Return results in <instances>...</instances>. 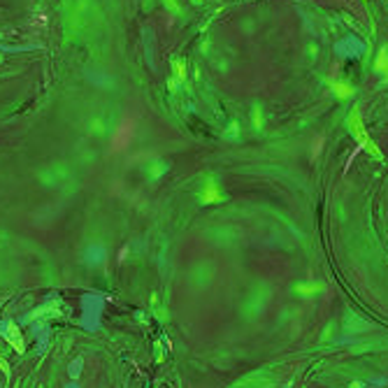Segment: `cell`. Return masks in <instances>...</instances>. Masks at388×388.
<instances>
[{
    "label": "cell",
    "mask_w": 388,
    "mask_h": 388,
    "mask_svg": "<svg viewBox=\"0 0 388 388\" xmlns=\"http://www.w3.org/2000/svg\"><path fill=\"white\" fill-rule=\"evenodd\" d=\"M132 137H135V119L132 116H121V121L116 124L112 132V151H124L130 147Z\"/></svg>",
    "instance_id": "obj_1"
},
{
    "label": "cell",
    "mask_w": 388,
    "mask_h": 388,
    "mask_svg": "<svg viewBox=\"0 0 388 388\" xmlns=\"http://www.w3.org/2000/svg\"><path fill=\"white\" fill-rule=\"evenodd\" d=\"M349 126H351V135L358 140V149L370 151V154H374L377 158H381V151L377 149V144L370 140V135H367L365 126H362V119H361V112H358V109H353V114L349 116Z\"/></svg>",
    "instance_id": "obj_2"
},
{
    "label": "cell",
    "mask_w": 388,
    "mask_h": 388,
    "mask_svg": "<svg viewBox=\"0 0 388 388\" xmlns=\"http://www.w3.org/2000/svg\"><path fill=\"white\" fill-rule=\"evenodd\" d=\"M5 339L9 342V346L14 349V351L24 353L26 351V342H24V337H21V333H19V328L14 326V323H5Z\"/></svg>",
    "instance_id": "obj_3"
},
{
    "label": "cell",
    "mask_w": 388,
    "mask_h": 388,
    "mask_svg": "<svg viewBox=\"0 0 388 388\" xmlns=\"http://www.w3.org/2000/svg\"><path fill=\"white\" fill-rule=\"evenodd\" d=\"M200 200H203L205 205H216L223 200V193L219 191V186L214 184V181H207L203 188V193H200Z\"/></svg>",
    "instance_id": "obj_4"
},
{
    "label": "cell",
    "mask_w": 388,
    "mask_h": 388,
    "mask_svg": "<svg viewBox=\"0 0 388 388\" xmlns=\"http://www.w3.org/2000/svg\"><path fill=\"white\" fill-rule=\"evenodd\" d=\"M374 70L388 77V49H381V52H379L377 61H374Z\"/></svg>",
    "instance_id": "obj_5"
},
{
    "label": "cell",
    "mask_w": 388,
    "mask_h": 388,
    "mask_svg": "<svg viewBox=\"0 0 388 388\" xmlns=\"http://www.w3.org/2000/svg\"><path fill=\"white\" fill-rule=\"evenodd\" d=\"M333 91H335V96L342 98V100H346V98L353 96V86H349V84H342V81H335V84H333Z\"/></svg>",
    "instance_id": "obj_6"
},
{
    "label": "cell",
    "mask_w": 388,
    "mask_h": 388,
    "mask_svg": "<svg viewBox=\"0 0 388 388\" xmlns=\"http://www.w3.org/2000/svg\"><path fill=\"white\" fill-rule=\"evenodd\" d=\"M316 291H323V286H321V284H309V286L300 284V286H298V293H316Z\"/></svg>",
    "instance_id": "obj_7"
},
{
    "label": "cell",
    "mask_w": 388,
    "mask_h": 388,
    "mask_svg": "<svg viewBox=\"0 0 388 388\" xmlns=\"http://www.w3.org/2000/svg\"><path fill=\"white\" fill-rule=\"evenodd\" d=\"M175 70H177V79H179V81L186 79V72H184V65H181V61H175Z\"/></svg>",
    "instance_id": "obj_8"
},
{
    "label": "cell",
    "mask_w": 388,
    "mask_h": 388,
    "mask_svg": "<svg viewBox=\"0 0 388 388\" xmlns=\"http://www.w3.org/2000/svg\"><path fill=\"white\" fill-rule=\"evenodd\" d=\"M0 370L5 372V374H9V365H7V361H5L2 356H0Z\"/></svg>",
    "instance_id": "obj_9"
},
{
    "label": "cell",
    "mask_w": 388,
    "mask_h": 388,
    "mask_svg": "<svg viewBox=\"0 0 388 388\" xmlns=\"http://www.w3.org/2000/svg\"><path fill=\"white\" fill-rule=\"evenodd\" d=\"M0 61H2V56H0Z\"/></svg>",
    "instance_id": "obj_10"
}]
</instances>
